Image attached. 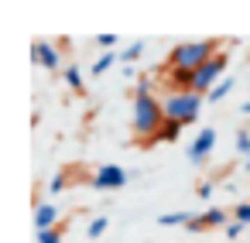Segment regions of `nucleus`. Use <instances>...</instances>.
<instances>
[{
    "mask_svg": "<svg viewBox=\"0 0 250 243\" xmlns=\"http://www.w3.org/2000/svg\"><path fill=\"white\" fill-rule=\"evenodd\" d=\"M59 205L55 202H38V209H35V229L38 233H45V229H55L59 226Z\"/></svg>",
    "mask_w": 250,
    "mask_h": 243,
    "instance_id": "nucleus-8",
    "label": "nucleus"
},
{
    "mask_svg": "<svg viewBox=\"0 0 250 243\" xmlns=\"http://www.w3.org/2000/svg\"><path fill=\"white\" fill-rule=\"evenodd\" d=\"M89 185H93V188H100V192H117V188H124V185H127V171H124L120 164H100V168L93 171Z\"/></svg>",
    "mask_w": 250,
    "mask_h": 243,
    "instance_id": "nucleus-5",
    "label": "nucleus"
},
{
    "mask_svg": "<svg viewBox=\"0 0 250 243\" xmlns=\"http://www.w3.org/2000/svg\"><path fill=\"white\" fill-rule=\"evenodd\" d=\"M219 41L216 38H199V41H178L171 52H168V69H202L212 55H219Z\"/></svg>",
    "mask_w": 250,
    "mask_h": 243,
    "instance_id": "nucleus-2",
    "label": "nucleus"
},
{
    "mask_svg": "<svg viewBox=\"0 0 250 243\" xmlns=\"http://www.w3.org/2000/svg\"><path fill=\"white\" fill-rule=\"evenodd\" d=\"M202 103H206V100L195 96V93H168V96L161 100V106H165V120H175V123L192 127V123L199 120Z\"/></svg>",
    "mask_w": 250,
    "mask_h": 243,
    "instance_id": "nucleus-3",
    "label": "nucleus"
},
{
    "mask_svg": "<svg viewBox=\"0 0 250 243\" xmlns=\"http://www.w3.org/2000/svg\"><path fill=\"white\" fill-rule=\"evenodd\" d=\"M28 55H31V62L35 65H42V69H48V72H59L62 69V52L55 48V45H48V41H31V48H28ZM65 72V69H62Z\"/></svg>",
    "mask_w": 250,
    "mask_h": 243,
    "instance_id": "nucleus-6",
    "label": "nucleus"
},
{
    "mask_svg": "<svg viewBox=\"0 0 250 243\" xmlns=\"http://www.w3.org/2000/svg\"><path fill=\"white\" fill-rule=\"evenodd\" d=\"M106 226H110V216H96L89 226H86V233H89V240H100L103 233H106Z\"/></svg>",
    "mask_w": 250,
    "mask_h": 243,
    "instance_id": "nucleus-16",
    "label": "nucleus"
},
{
    "mask_svg": "<svg viewBox=\"0 0 250 243\" xmlns=\"http://www.w3.org/2000/svg\"><path fill=\"white\" fill-rule=\"evenodd\" d=\"M247 171H250V158H247Z\"/></svg>",
    "mask_w": 250,
    "mask_h": 243,
    "instance_id": "nucleus-27",
    "label": "nucleus"
},
{
    "mask_svg": "<svg viewBox=\"0 0 250 243\" xmlns=\"http://www.w3.org/2000/svg\"><path fill=\"white\" fill-rule=\"evenodd\" d=\"M212 192H216L212 182H202V185H199V199H212Z\"/></svg>",
    "mask_w": 250,
    "mask_h": 243,
    "instance_id": "nucleus-24",
    "label": "nucleus"
},
{
    "mask_svg": "<svg viewBox=\"0 0 250 243\" xmlns=\"http://www.w3.org/2000/svg\"><path fill=\"white\" fill-rule=\"evenodd\" d=\"M185 229H188V233H206L209 226H206V219H202V212H195V216L188 219V226H185Z\"/></svg>",
    "mask_w": 250,
    "mask_h": 243,
    "instance_id": "nucleus-22",
    "label": "nucleus"
},
{
    "mask_svg": "<svg viewBox=\"0 0 250 243\" xmlns=\"http://www.w3.org/2000/svg\"><path fill=\"white\" fill-rule=\"evenodd\" d=\"M229 93H233V76H226V79H223V82H219V86L206 96V100H209V103H219V100H226Z\"/></svg>",
    "mask_w": 250,
    "mask_h": 243,
    "instance_id": "nucleus-13",
    "label": "nucleus"
},
{
    "mask_svg": "<svg viewBox=\"0 0 250 243\" xmlns=\"http://www.w3.org/2000/svg\"><path fill=\"white\" fill-rule=\"evenodd\" d=\"M151 89H154V76H141V79H137V89H134V96H154Z\"/></svg>",
    "mask_w": 250,
    "mask_h": 243,
    "instance_id": "nucleus-19",
    "label": "nucleus"
},
{
    "mask_svg": "<svg viewBox=\"0 0 250 243\" xmlns=\"http://www.w3.org/2000/svg\"><path fill=\"white\" fill-rule=\"evenodd\" d=\"M202 219H206V226H209V229H219V226L226 229V226L233 223V212H226V209L212 205V209H206V212H202Z\"/></svg>",
    "mask_w": 250,
    "mask_h": 243,
    "instance_id": "nucleus-9",
    "label": "nucleus"
},
{
    "mask_svg": "<svg viewBox=\"0 0 250 243\" xmlns=\"http://www.w3.org/2000/svg\"><path fill=\"white\" fill-rule=\"evenodd\" d=\"M182 130H185V123H175V120H165V127L158 130V137H154V144H175V141L182 137Z\"/></svg>",
    "mask_w": 250,
    "mask_h": 243,
    "instance_id": "nucleus-10",
    "label": "nucleus"
},
{
    "mask_svg": "<svg viewBox=\"0 0 250 243\" xmlns=\"http://www.w3.org/2000/svg\"><path fill=\"white\" fill-rule=\"evenodd\" d=\"M38 243H62V226H55V229H45V233H38Z\"/></svg>",
    "mask_w": 250,
    "mask_h": 243,
    "instance_id": "nucleus-21",
    "label": "nucleus"
},
{
    "mask_svg": "<svg viewBox=\"0 0 250 243\" xmlns=\"http://www.w3.org/2000/svg\"><path fill=\"white\" fill-rule=\"evenodd\" d=\"M165 127V106L158 96H134V110H130V130L134 137H141L144 144H154L158 130Z\"/></svg>",
    "mask_w": 250,
    "mask_h": 243,
    "instance_id": "nucleus-1",
    "label": "nucleus"
},
{
    "mask_svg": "<svg viewBox=\"0 0 250 243\" xmlns=\"http://www.w3.org/2000/svg\"><path fill=\"white\" fill-rule=\"evenodd\" d=\"M216 147V130L212 127H202L199 134H195V141H192V147H188V158H192V164H202L206 158H209V151Z\"/></svg>",
    "mask_w": 250,
    "mask_h": 243,
    "instance_id": "nucleus-7",
    "label": "nucleus"
},
{
    "mask_svg": "<svg viewBox=\"0 0 250 243\" xmlns=\"http://www.w3.org/2000/svg\"><path fill=\"white\" fill-rule=\"evenodd\" d=\"M233 219H236L240 226H250V202H240V205L233 209Z\"/></svg>",
    "mask_w": 250,
    "mask_h": 243,
    "instance_id": "nucleus-20",
    "label": "nucleus"
},
{
    "mask_svg": "<svg viewBox=\"0 0 250 243\" xmlns=\"http://www.w3.org/2000/svg\"><path fill=\"white\" fill-rule=\"evenodd\" d=\"M65 185H69V178H65V171H59V175H52L48 178V195H59V192H65Z\"/></svg>",
    "mask_w": 250,
    "mask_h": 243,
    "instance_id": "nucleus-18",
    "label": "nucleus"
},
{
    "mask_svg": "<svg viewBox=\"0 0 250 243\" xmlns=\"http://www.w3.org/2000/svg\"><path fill=\"white\" fill-rule=\"evenodd\" d=\"M113 62H120V55H117V52H103V55L93 62V76H103V72H106Z\"/></svg>",
    "mask_w": 250,
    "mask_h": 243,
    "instance_id": "nucleus-12",
    "label": "nucleus"
},
{
    "mask_svg": "<svg viewBox=\"0 0 250 243\" xmlns=\"http://www.w3.org/2000/svg\"><path fill=\"white\" fill-rule=\"evenodd\" d=\"M96 45H103V48H113L117 45V35L110 31V35H96Z\"/></svg>",
    "mask_w": 250,
    "mask_h": 243,
    "instance_id": "nucleus-23",
    "label": "nucleus"
},
{
    "mask_svg": "<svg viewBox=\"0 0 250 243\" xmlns=\"http://www.w3.org/2000/svg\"><path fill=\"white\" fill-rule=\"evenodd\" d=\"M233 147H236V154H240V158H250V130H236Z\"/></svg>",
    "mask_w": 250,
    "mask_h": 243,
    "instance_id": "nucleus-17",
    "label": "nucleus"
},
{
    "mask_svg": "<svg viewBox=\"0 0 250 243\" xmlns=\"http://www.w3.org/2000/svg\"><path fill=\"white\" fill-rule=\"evenodd\" d=\"M141 55H144V41H134L130 48H124V52H120V62H124V65H134Z\"/></svg>",
    "mask_w": 250,
    "mask_h": 243,
    "instance_id": "nucleus-15",
    "label": "nucleus"
},
{
    "mask_svg": "<svg viewBox=\"0 0 250 243\" xmlns=\"http://www.w3.org/2000/svg\"><path fill=\"white\" fill-rule=\"evenodd\" d=\"M62 79H65V86H69L72 93H79V96H86V82H83V72H79V65H65V72H62Z\"/></svg>",
    "mask_w": 250,
    "mask_h": 243,
    "instance_id": "nucleus-11",
    "label": "nucleus"
},
{
    "mask_svg": "<svg viewBox=\"0 0 250 243\" xmlns=\"http://www.w3.org/2000/svg\"><path fill=\"white\" fill-rule=\"evenodd\" d=\"M243 113H247V117H250V103H243Z\"/></svg>",
    "mask_w": 250,
    "mask_h": 243,
    "instance_id": "nucleus-26",
    "label": "nucleus"
},
{
    "mask_svg": "<svg viewBox=\"0 0 250 243\" xmlns=\"http://www.w3.org/2000/svg\"><path fill=\"white\" fill-rule=\"evenodd\" d=\"M243 229H247V226H240V223H236V219H233V223H229V226H226V236H229V240H233V236H240V233H243Z\"/></svg>",
    "mask_w": 250,
    "mask_h": 243,
    "instance_id": "nucleus-25",
    "label": "nucleus"
},
{
    "mask_svg": "<svg viewBox=\"0 0 250 243\" xmlns=\"http://www.w3.org/2000/svg\"><path fill=\"white\" fill-rule=\"evenodd\" d=\"M226 62H229V52H219V55H212L202 69H195V86H192V93L206 100V96L226 79V76H223V72H226Z\"/></svg>",
    "mask_w": 250,
    "mask_h": 243,
    "instance_id": "nucleus-4",
    "label": "nucleus"
},
{
    "mask_svg": "<svg viewBox=\"0 0 250 243\" xmlns=\"http://www.w3.org/2000/svg\"><path fill=\"white\" fill-rule=\"evenodd\" d=\"M188 219H192V212H165V216H158L161 226H188Z\"/></svg>",
    "mask_w": 250,
    "mask_h": 243,
    "instance_id": "nucleus-14",
    "label": "nucleus"
}]
</instances>
